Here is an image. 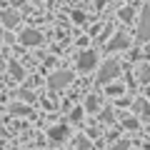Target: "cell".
Wrapping results in <instances>:
<instances>
[{"label":"cell","mask_w":150,"mask_h":150,"mask_svg":"<svg viewBox=\"0 0 150 150\" xmlns=\"http://www.w3.org/2000/svg\"><path fill=\"white\" fill-rule=\"evenodd\" d=\"M118 73H120V65L115 63V60H108V63L100 68V73H98V80H100V83H108V80H112Z\"/></svg>","instance_id":"cell-1"},{"label":"cell","mask_w":150,"mask_h":150,"mask_svg":"<svg viewBox=\"0 0 150 150\" xmlns=\"http://www.w3.org/2000/svg\"><path fill=\"white\" fill-rule=\"evenodd\" d=\"M95 63H98L95 53H93V50H88V53H83L80 58H78V70L88 73V70H93V68H95Z\"/></svg>","instance_id":"cell-2"},{"label":"cell","mask_w":150,"mask_h":150,"mask_svg":"<svg viewBox=\"0 0 150 150\" xmlns=\"http://www.w3.org/2000/svg\"><path fill=\"white\" fill-rule=\"evenodd\" d=\"M140 40H148L150 38V5L143 10V18H140V30H138Z\"/></svg>","instance_id":"cell-3"},{"label":"cell","mask_w":150,"mask_h":150,"mask_svg":"<svg viewBox=\"0 0 150 150\" xmlns=\"http://www.w3.org/2000/svg\"><path fill=\"white\" fill-rule=\"evenodd\" d=\"M70 80H73V73H68V70H63V73H55L53 78H50V88H53V90H58V88L68 85Z\"/></svg>","instance_id":"cell-4"},{"label":"cell","mask_w":150,"mask_h":150,"mask_svg":"<svg viewBox=\"0 0 150 150\" xmlns=\"http://www.w3.org/2000/svg\"><path fill=\"white\" fill-rule=\"evenodd\" d=\"M20 40H23V45H40L43 43V35L38 30H33V28H28V30H23Z\"/></svg>","instance_id":"cell-5"},{"label":"cell","mask_w":150,"mask_h":150,"mask_svg":"<svg viewBox=\"0 0 150 150\" xmlns=\"http://www.w3.org/2000/svg\"><path fill=\"white\" fill-rule=\"evenodd\" d=\"M128 43H130L128 38H125L123 33H118V35L110 40V50H123V48H128Z\"/></svg>","instance_id":"cell-6"},{"label":"cell","mask_w":150,"mask_h":150,"mask_svg":"<svg viewBox=\"0 0 150 150\" xmlns=\"http://www.w3.org/2000/svg\"><path fill=\"white\" fill-rule=\"evenodd\" d=\"M18 20H20V15H18V13H13V10L3 13V25H5V28H15Z\"/></svg>","instance_id":"cell-7"},{"label":"cell","mask_w":150,"mask_h":150,"mask_svg":"<svg viewBox=\"0 0 150 150\" xmlns=\"http://www.w3.org/2000/svg\"><path fill=\"white\" fill-rule=\"evenodd\" d=\"M65 135H68V128H65V125H60V128H53V130H50V138L58 140V143H60V140H65Z\"/></svg>","instance_id":"cell-8"},{"label":"cell","mask_w":150,"mask_h":150,"mask_svg":"<svg viewBox=\"0 0 150 150\" xmlns=\"http://www.w3.org/2000/svg\"><path fill=\"white\" fill-rule=\"evenodd\" d=\"M98 108H100V100H98L95 95H90L88 98V110H98Z\"/></svg>","instance_id":"cell-9"},{"label":"cell","mask_w":150,"mask_h":150,"mask_svg":"<svg viewBox=\"0 0 150 150\" xmlns=\"http://www.w3.org/2000/svg\"><path fill=\"white\" fill-rule=\"evenodd\" d=\"M120 18H123V20H133V10H130V8L120 10Z\"/></svg>","instance_id":"cell-10"},{"label":"cell","mask_w":150,"mask_h":150,"mask_svg":"<svg viewBox=\"0 0 150 150\" xmlns=\"http://www.w3.org/2000/svg\"><path fill=\"white\" fill-rule=\"evenodd\" d=\"M13 75H15V78H23V68L20 65H13Z\"/></svg>","instance_id":"cell-11"},{"label":"cell","mask_w":150,"mask_h":150,"mask_svg":"<svg viewBox=\"0 0 150 150\" xmlns=\"http://www.w3.org/2000/svg\"><path fill=\"white\" fill-rule=\"evenodd\" d=\"M143 80H150V70H143Z\"/></svg>","instance_id":"cell-12"},{"label":"cell","mask_w":150,"mask_h":150,"mask_svg":"<svg viewBox=\"0 0 150 150\" xmlns=\"http://www.w3.org/2000/svg\"><path fill=\"white\" fill-rule=\"evenodd\" d=\"M95 5H98V8H103V5H105V0H95Z\"/></svg>","instance_id":"cell-13"},{"label":"cell","mask_w":150,"mask_h":150,"mask_svg":"<svg viewBox=\"0 0 150 150\" xmlns=\"http://www.w3.org/2000/svg\"><path fill=\"white\" fill-rule=\"evenodd\" d=\"M0 40H3V28H0Z\"/></svg>","instance_id":"cell-14"}]
</instances>
